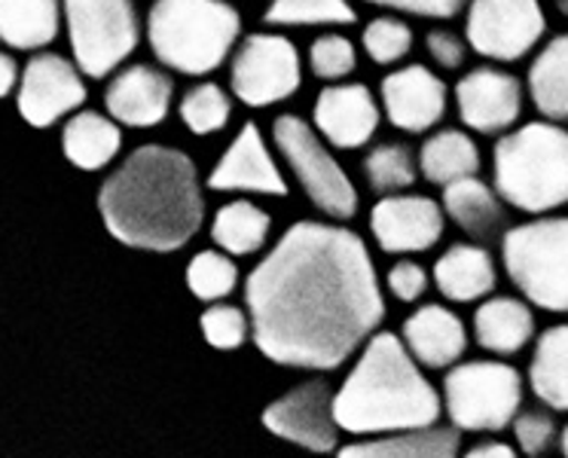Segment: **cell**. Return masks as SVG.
Wrapping results in <instances>:
<instances>
[{"mask_svg": "<svg viewBox=\"0 0 568 458\" xmlns=\"http://www.w3.org/2000/svg\"><path fill=\"white\" fill-rule=\"evenodd\" d=\"M245 309L272 364L315 373L339 370L385 322L364 238L322 221L294 223L247 273Z\"/></svg>", "mask_w": 568, "mask_h": 458, "instance_id": "cell-1", "label": "cell"}, {"mask_svg": "<svg viewBox=\"0 0 568 458\" xmlns=\"http://www.w3.org/2000/svg\"><path fill=\"white\" fill-rule=\"evenodd\" d=\"M101 221L129 248L172 254L205 223V193L190 153L169 144L132 150L99 190Z\"/></svg>", "mask_w": 568, "mask_h": 458, "instance_id": "cell-2", "label": "cell"}, {"mask_svg": "<svg viewBox=\"0 0 568 458\" xmlns=\"http://www.w3.org/2000/svg\"><path fill=\"white\" fill-rule=\"evenodd\" d=\"M440 413L444 400L425 367L392 330H376L361 346L355 367L334 395L336 425L352 437L434 425Z\"/></svg>", "mask_w": 568, "mask_h": 458, "instance_id": "cell-3", "label": "cell"}, {"mask_svg": "<svg viewBox=\"0 0 568 458\" xmlns=\"http://www.w3.org/2000/svg\"><path fill=\"white\" fill-rule=\"evenodd\" d=\"M493 186L507 208L526 214H547L568 205V129L550 120H531L498 135Z\"/></svg>", "mask_w": 568, "mask_h": 458, "instance_id": "cell-4", "label": "cell"}, {"mask_svg": "<svg viewBox=\"0 0 568 458\" xmlns=\"http://www.w3.org/2000/svg\"><path fill=\"white\" fill-rule=\"evenodd\" d=\"M242 40V13L230 0H153L148 43L160 64L205 77L230 62Z\"/></svg>", "mask_w": 568, "mask_h": 458, "instance_id": "cell-5", "label": "cell"}, {"mask_svg": "<svg viewBox=\"0 0 568 458\" xmlns=\"http://www.w3.org/2000/svg\"><path fill=\"white\" fill-rule=\"evenodd\" d=\"M501 261L529 306L568 315V217L535 214V221L507 226Z\"/></svg>", "mask_w": 568, "mask_h": 458, "instance_id": "cell-6", "label": "cell"}, {"mask_svg": "<svg viewBox=\"0 0 568 458\" xmlns=\"http://www.w3.org/2000/svg\"><path fill=\"white\" fill-rule=\"evenodd\" d=\"M523 373L505 360H456L444 379V413L453 428L495 434L523 407Z\"/></svg>", "mask_w": 568, "mask_h": 458, "instance_id": "cell-7", "label": "cell"}, {"mask_svg": "<svg viewBox=\"0 0 568 458\" xmlns=\"http://www.w3.org/2000/svg\"><path fill=\"white\" fill-rule=\"evenodd\" d=\"M272 144L322 214L334 221H352L358 214V190L315 125L297 113H282L272 120Z\"/></svg>", "mask_w": 568, "mask_h": 458, "instance_id": "cell-8", "label": "cell"}, {"mask_svg": "<svg viewBox=\"0 0 568 458\" xmlns=\"http://www.w3.org/2000/svg\"><path fill=\"white\" fill-rule=\"evenodd\" d=\"M74 64L89 80H104L138 50L141 19L132 0H62Z\"/></svg>", "mask_w": 568, "mask_h": 458, "instance_id": "cell-9", "label": "cell"}, {"mask_svg": "<svg viewBox=\"0 0 568 458\" xmlns=\"http://www.w3.org/2000/svg\"><path fill=\"white\" fill-rule=\"evenodd\" d=\"M230 86L245 108L263 111L294 99L303 86V62L294 40L282 31H254L230 55Z\"/></svg>", "mask_w": 568, "mask_h": 458, "instance_id": "cell-10", "label": "cell"}, {"mask_svg": "<svg viewBox=\"0 0 568 458\" xmlns=\"http://www.w3.org/2000/svg\"><path fill=\"white\" fill-rule=\"evenodd\" d=\"M547 31L541 0H468L465 40L470 52L498 64L523 62Z\"/></svg>", "mask_w": 568, "mask_h": 458, "instance_id": "cell-11", "label": "cell"}, {"mask_svg": "<svg viewBox=\"0 0 568 458\" xmlns=\"http://www.w3.org/2000/svg\"><path fill=\"white\" fill-rule=\"evenodd\" d=\"M263 425L275 437L303 449L334 452L339 449V425L334 419V391L327 379H306L272 400L263 413Z\"/></svg>", "mask_w": 568, "mask_h": 458, "instance_id": "cell-12", "label": "cell"}, {"mask_svg": "<svg viewBox=\"0 0 568 458\" xmlns=\"http://www.w3.org/2000/svg\"><path fill=\"white\" fill-rule=\"evenodd\" d=\"M87 101L83 71L55 52H40L19 74V113L34 129H50Z\"/></svg>", "mask_w": 568, "mask_h": 458, "instance_id": "cell-13", "label": "cell"}, {"mask_svg": "<svg viewBox=\"0 0 568 458\" xmlns=\"http://www.w3.org/2000/svg\"><path fill=\"white\" fill-rule=\"evenodd\" d=\"M446 233L444 205L422 193H388L371 208V236L385 254H425Z\"/></svg>", "mask_w": 568, "mask_h": 458, "instance_id": "cell-14", "label": "cell"}, {"mask_svg": "<svg viewBox=\"0 0 568 458\" xmlns=\"http://www.w3.org/2000/svg\"><path fill=\"white\" fill-rule=\"evenodd\" d=\"M526 89L505 68L480 64L456 83L458 120L477 135H505L523 116Z\"/></svg>", "mask_w": 568, "mask_h": 458, "instance_id": "cell-15", "label": "cell"}, {"mask_svg": "<svg viewBox=\"0 0 568 458\" xmlns=\"http://www.w3.org/2000/svg\"><path fill=\"white\" fill-rule=\"evenodd\" d=\"M383 123V108L367 83H327L312 104L315 132L336 150L371 144Z\"/></svg>", "mask_w": 568, "mask_h": 458, "instance_id": "cell-16", "label": "cell"}, {"mask_svg": "<svg viewBox=\"0 0 568 458\" xmlns=\"http://www.w3.org/2000/svg\"><path fill=\"white\" fill-rule=\"evenodd\" d=\"M379 95L385 120L407 135L432 132L434 125L444 123L449 108V86L425 64H404L385 74Z\"/></svg>", "mask_w": 568, "mask_h": 458, "instance_id": "cell-17", "label": "cell"}, {"mask_svg": "<svg viewBox=\"0 0 568 458\" xmlns=\"http://www.w3.org/2000/svg\"><path fill=\"white\" fill-rule=\"evenodd\" d=\"M209 186L217 193H251V196H287V181H284L278 162L272 156L266 138L257 123L247 120L239 135L223 150L217 165L211 169Z\"/></svg>", "mask_w": 568, "mask_h": 458, "instance_id": "cell-18", "label": "cell"}, {"mask_svg": "<svg viewBox=\"0 0 568 458\" xmlns=\"http://www.w3.org/2000/svg\"><path fill=\"white\" fill-rule=\"evenodd\" d=\"M174 80L153 64H125L104 89V108L120 125L153 129L169 120Z\"/></svg>", "mask_w": 568, "mask_h": 458, "instance_id": "cell-19", "label": "cell"}, {"mask_svg": "<svg viewBox=\"0 0 568 458\" xmlns=\"http://www.w3.org/2000/svg\"><path fill=\"white\" fill-rule=\"evenodd\" d=\"M400 339L425 370H449L456 360L465 358L468 327L453 309L440 303H425L407 315L400 327Z\"/></svg>", "mask_w": 568, "mask_h": 458, "instance_id": "cell-20", "label": "cell"}, {"mask_svg": "<svg viewBox=\"0 0 568 458\" xmlns=\"http://www.w3.org/2000/svg\"><path fill=\"white\" fill-rule=\"evenodd\" d=\"M440 205H444L446 217L456 223L465 236H470V242H480V245L501 242L505 230L510 226L507 202L495 193L493 184L483 181L480 174L446 184Z\"/></svg>", "mask_w": 568, "mask_h": 458, "instance_id": "cell-21", "label": "cell"}, {"mask_svg": "<svg viewBox=\"0 0 568 458\" xmlns=\"http://www.w3.org/2000/svg\"><path fill=\"white\" fill-rule=\"evenodd\" d=\"M432 278L449 303H480L498 285V266L489 245L456 242L434 263Z\"/></svg>", "mask_w": 568, "mask_h": 458, "instance_id": "cell-22", "label": "cell"}, {"mask_svg": "<svg viewBox=\"0 0 568 458\" xmlns=\"http://www.w3.org/2000/svg\"><path fill=\"white\" fill-rule=\"evenodd\" d=\"M462 449V431L444 428V425H422V428H404V431L373 434V437H355L352 444L339 446L343 458H449Z\"/></svg>", "mask_w": 568, "mask_h": 458, "instance_id": "cell-23", "label": "cell"}, {"mask_svg": "<svg viewBox=\"0 0 568 458\" xmlns=\"http://www.w3.org/2000/svg\"><path fill=\"white\" fill-rule=\"evenodd\" d=\"M474 339L483 352L498 358H514L535 339V315L529 303L517 297L480 299L474 312Z\"/></svg>", "mask_w": 568, "mask_h": 458, "instance_id": "cell-24", "label": "cell"}, {"mask_svg": "<svg viewBox=\"0 0 568 458\" xmlns=\"http://www.w3.org/2000/svg\"><path fill=\"white\" fill-rule=\"evenodd\" d=\"M123 147V132L111 113L104 116L99 111H77L64 123L62 150L68 160L83 172L108 169L116 153Z\"/></svg>", "mask_w": 568, "mask_h": 458, "instance_id": "cell-25", "label": "cell"}, {"mask_svg": "<svg viewBox=\"0 0 568 458\" xmlns=\"http://www.w3.org/2000/svg\"><path fill=\"white\" fill-rule=\"evenodd\" d=\"M419 174L434 186H446L462 177H474L483 169L480 144L462 129H440L419 147Z\"/></svg>", "mask_w": 568, "mask_h": 458, "instance_id": "cell-26", "label": "cell"}, {"mask_svg": "<svg viewBox=\"0 0 568 458\" xmlns=\"http://www.w3.org/2000/svg\"><path fill=\"white\" fill-rule=\"evenodd\" d=\"M62 28V0H0V43L34 52L50 47Z\"/></svg>", "mask_w": 568, "mask_h": 458, "instance_id": "cell-27", "label": "cell"}, {"mask_svg": "<svg viewBox=\"0 0 568 458\" xmlns=\"http://www.w3.org/2000/svg\"><path fill=\"white\" fill-rule=\"evenodd\" d=\"M529 99L550 123H568V31L541 47L529 64Z\"/></svg>", "mask_w": 568, "mask_h": 458, "instance_id": "cell-28", "label": "cell"}, {"mask_svg": "<svg viewBox=\"0 0 568 458\" xmlns=\"http://www.w3.org/2000/svg\"><path fill=\"white\" fill-rule=\"evenodd\" d=\"M531 395L554 413H568V324L547 327L535 339L529 364Z\"/></svg>", "mask_w": 568, "mask_h": 458, "instance_id": "cell-29", "label": "cell"}, {"mask_svg": "<svg viewBox=\"0 0 568 458\" xmlns=\"http://www.w3.org/2000/svg\"><path fill=\"white\" fill-rule=\"evenodd\" d=\"M272 233V214L260 208L251 199H233L217 208L211 221V238L214 245L233 257H251L257 254Z\"/></svg>", "mask_w": 568, "mask_h": 458, "instance_id": "cell-30", "label": "cell"}, {"mask_svg": "<svg viewBox=\"0 0 568 458\" xmlns=\"http://www.w3.org/2000/svg\"><path fill=\"white\" fill-rule=\"evenodd\" d=\"M364 181L373 193L388 196V193H404L419 181V156L409 144L400 141H383L364 156L361 162Z\"/></svg>", "mask_w": 568, "mask_h": 458, "instance_id": "cell-31", "label": "cell"}, {"mask_svg": "<svg viewBox=\"0 0 568 458\" xmlns=\"http://www.w3.org/2000/svg\"><path fill=\"white\" fill-rule=\"evenodd\" d=\"M358 22L348 0H270L263 10V26L270 28H346Z\"/></svg>", "mask_w": 568, "mask_h": 458, "instance_id": "cell-32", "label": "cell"}, {"mask_svg": "<svg viewBox=\"0 0 568 458\" xmlns=\"http://www.w3.org/2000/svg\"><path fill=\"white\" fill-rule=\"evenodd\" d=\"M178 113H181V123L193 135H217L233 120V99L217 83H196L184 92Z\"/></svg>", "mask_w": 568, "mask_h": 458, "instance_id": "cell-33", "label": "cell"}, {"mask_svg": "<svg viewBox=\"0 0 568 458\" xmlns=\"http://www.w3.org/2000/svg\"><path fill=\"white\" fill-rule=\"evenodd\" d=\"M239 285V266L233 254L226 251H199L196 257L186 266V287L193 291V297L202 303H217L226 299Z\"/></svg>", "mask_w": 568, "mask_h": 458, "instance_id": "cell-34", "label": "cell"}, {"mask_svg": "<svg viewBox=\"0 0 568 458\" xmlns=\"http://www.w3.org/2000/svg\"><path fill=\"white\" fill-rule=\"evenodd\" d=\"M413 40L416 34L407 26V19H400V16H376L361 31V47L367 52V59L379 68L404 62L413 52Z\"/></svg>", "mask_w": 568, "mask_h": 458, "instance_id": "cell-35", "label": "cell"}, {"mask_svg": "<svg viewBox=\"0 0 568 458\" xmlns=\"http://www.w3.org/2000/svg\"><path fill=\"white\" fill-rule=\"evenodd\" d=\"M358 68V50L346 34H318L310 47V71L324 83H339L355 74Z\"/></svg>", "mask_w": 568, "mask_h": 458, "instance_id": "cell-36", "label": "cell"}, {"mask_svg": "<svg viewBox=\"0 0 568 458\" xmlns=\"http://www.w3.org/2000/svg\"><path fill=\"white\" fill-rule=\"evenodd\" d=\"M202 336L205 343L221 352H230V348H242L245 339L251 336V315L247 309H239V306H230V303H211L209 309L202 312Z\"/></svg>", "mask_w": 568, "mask_h": 458, "instance_id": "cell-37", "label": "cell"}, {"mask_svg": "<svg viewBox=\"0 0 568 458\" xmlns=\"http://www.w3.org/2000/svg\"><path fill=\"white\" fill-rule=\"evenodd\" d=\"M510 428H514V446L523 456H544L559 440V425H556L550 407H519Z\"/></svg>", "mask_w": 568, "mask_h": 458, "instance_id": "cell-38", "label": "cell"}, {"mask_svg": "<svg viewBox=\"0 0 568 458\" xmlns=\"http://www.w3.org/2000/svg\"><path fill=\"white\" fill-rule=\"evenodd\" d=\"M385 287L388 294L397 299V303H419L428 287H432V278H428V269L416 261H397L388 273H385Z\"/></svg>", "mask_w": 568, "mask_h": 458, "instance_id": "cell-39", "label": "cell"}, {"mask_svg": "<svg viewBox=\"0 0 568 458\" xmlns=\"http://www.w3.org/2000/svg\"><path fill=\"white\" fill-rule=\"evenodd\" d=\"M425 50L432 55V62L444 71H462L468 64V40L453 28H432L425 34Z\"/></svg>", "mask_w": 568, "mask_h": 458, "instance_id": "cell-40", "label": "cell"}, {"mask_svg": "<svg viewBox=\"0 0 568 458\" xmlns=\"http://www.w3.org/2000/svg\"><path fill=\"white\" fill-rule=\"evenodd\" d=\"M371 7H383L388 13H400V16H419V19H453L458 16L468 0H364Z\"/></svg>", "mask_w": 568, "mask_h": 458, "instance_id": "cell-41", "label": "cell"}, {"mask_svg": "<svg viewBox=\"0 0 568 458\" xmlns=\"http://www.w3.org/2000/svg\"><path fill=\"white\" fill-rule=\"evenodd\" d=\"M517 456V446L507 444V440H477L468 449V458H514Z\"/></svg>", "mask_w": 568, "mask_h": 458, "instance_id": "cell-42", "label": "cell"}, {"mask_svg": "<svg viewBox=\"0 0 568 458\" xmlns=\"http://www.w3.org/2000/svg\"><path fill=\"white\" fill-rule=\"evenodd\" d=\"M19 83V68L10 52H0V99H7Z\"/></svg>", "mask_w": 568, "mask_h": 458, "instance_id": "cell-43", "label": "cell"}, {"mask_svg": "<svg viewBox=\"0 0 568 458\" xmlns=\"http://www.w3.org/2000/svg\"><path fill=\"white\" fill-rule=\"evenodd\" d=\"M556 446H559L562 456H568V425L566 428H559V440H556Z\"/></svg>", "mask_w": 568, "mask_h": 458, "instance_id": "cell-44", "label": "cell"}, {"mask_svg": "<svg viewBox=\"0 0 568 458\" xmlns=\"http://www.w3.org/2000/svg\"><path fill=\"white\" fill-rule=\"evenodd\" d=\"M556 10L568 19V0H556Z\"/></svg>", "mask_w": 568, "mask_h": 458, "instance_id": "cell-45", "label": "cell"}]
</instances>
